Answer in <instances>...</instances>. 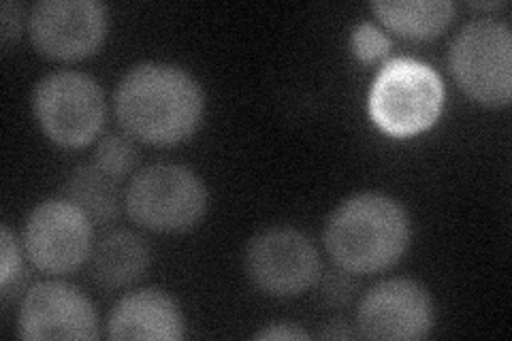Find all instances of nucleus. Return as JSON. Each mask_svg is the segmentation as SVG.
<instances>
[{
	"instance_id": "nucleus-1",
	"label": "nucleus",
	"mask_w": 512,
	"mask_h": 341,
	"mask_svg": "<svg viewBox=\"0 0 512 341\" xmlns=\"http://www.w3.org/2000/svg\"><path fill=\"white\" fill-rule=\"evenodd\" d=\"M114 103L128 135L154 145H171L197 131L205 101L201 86L184 69L143 62L124 75Z\"/></svg>"
},
{
	"instance_id": "nucleus-2",
	"label": "nucleus",
	"mask_w": 512,
	"mask_h": 341,
	"mask_svg": "<svg viewBox=\"0 0 512 341\" xmlns=\"http://www.w3.org/2000/svg\"><path fill=\"white\" fill-rule=\"evenodd\" d=\"M408 241L410 224L404 207L376 192L344 201L325 226L327 252L350 273H376L395 265Z\"/></svg>"
},
{
	"instance_id": "nucleus-3",
	"label": "nucleus",
	"mask_w": 512,
	"mask_h": 341,
	"mask_svg": "<svg viewBox=\"0 0 512 341\" xmlns=\"http://www.w3.org/2000/svg\"><path fill=\"white\" fill-rule=\"evenodd\" d=\"M444 105L440 75L416 60L395 58L384 64L370 94L376 124L391 135H414L434 124Z\"/></svg>"
},
{
	"instance_id": "nucleus-4",
	"label": "nucleus",
	"mask_w": 512,
	"mask_h": 341,
	"mask_svg": "<svg viewBox=\"0 0 512 341\" xmlns=\"http://www.w3.org/2000/svg\"><path fill=\"white\" fill-rule=\"evenodd\" d=\"M448 67L474 101L487 107H506L512 96L510 28L495 20L466 24L451 45Z\"/></svg>"
},
{
	"instance_id": "nucleus-5",
	"label": "nucleus",
	"mask_w": 512,
	"mask_h": 341,
	"mask_svg": "<svg viewBox=\"0 0 512 341\" xmlns=\"http://www.w3.org/2000/svg\"><path fill=\"white\" fill-rule=\"evenodd\" d=\"M126 209L131 218L152 231H186L207 209V188L182 165H158L141 169L126 190Z\"/></svg>"
},
{
	"instance_id": "nucleus-6",
	"label": "nucleus",
	"mask_w": 512,
	"mask_h": 341,
	"mask_svg": "<svg viewBox=\"0 0 512 341\" xmlns=\"http://www.w3.org/2000/svg\"><path fill=\"white\" fill-rule=\"evenodd\" d=\"M32 103L43 133L67 148L90 143L105 120L101 86L79 71L45 75L35 88Z\"/></svg>"
},
{
	"instance_id": "nucleus-7",
	"label": "nucleus",
	"mask_w": 512,
	"mask_h": 341,
	"mask_svg": "<svg viewBox=\"0 0 512 341\" xmlns=\"http://www.w3.org/2000/svg\"><path fill=\"white\" fill-rule=\"evenodd\" d=\"M250 282L271 297H295L320 278V256L314 243L291 226H276L256 235L246 248Z\"/></svg>"
},
{
	"instance_id": "nucleus-8",
	"label": "nucleus",
	"mask_w": 512,
	"mask_h": 341,
	"mask_svg": "<svg viewBox=\"0 0 512 341\" xmlns=\"http://www.w3.org/2000/svg\"><path fill=\"white\" fill-rule=\"evenodd\" d=\"M24 250L41 271H75L90 256L92 220L67 199L45 201L26 220Z\"/></svg>"
},
{
	"instance_id": "nucleus-9",
	"label": "nucleus",
	"mask_w": 512,
	"mask_h": 341,
	"mask_svg": "<svg viewBox=\"0 0 512 341\" xmlns=\"http://www.w3.org/2000/svg\"><path fill=\"white\" fill-rule=\"evenodd\" d=\"M107 7L96 0H41L30 11V39L43 56L79 60L107 35Z\"/></svg>"
},
{
	"instance_id": "nucleus-10",
	"label": "nucleus",
	"mask_w": 512,
	"mask_h": 341,
	"mask_svg": "<svg viewBox=\"0 0 512 341\" xmlns=\"http://www.w3.org/2000/svg\"><path fill=\"white\" fill-rule=\"evenodd\" d=\"M357 324L367 339H423L434 327V303L419 282L408 278L384 280L365 292Z\"/></svg>"
},
{
	"instance_id": "nucleus-11",
	"label": "nucleus",
	"mask_w": 512,
	"mask_h": 341,
	"mask_svg": "<svg viewBox=\"0 0 512 341\" xmlns=\"http://www.w3.org/2000/svg\"><path fill=\"white\" fill-rule=\"evenodd\" d=\"M20 337L43 339H96L99 318L82 290L64 282H39L22 301Z\"/></svg>"
},
{
	"instance_id": "nucleus-12",
	"label": "nucleus",
	"mask_w": 512,
	"mask_h": 341,
	"mask_svg": "<svg viewBox=\"0 0 512 341\" xmlns=\"http://www.w3.org/2000/svg\"><path fill=\"white\" fill-rule=\"evenodd\" d=\"M109 339H160L184 337V320L178 303L167 292L143 288L122 297L107 320Z\"/></svg>"
},
{
	"instance_id": "nucleus-13",
	"label": "nucleus",
	"mask_w": 512,
	"mask_h": 341,
	"mask_svg": "<svg viewBox=\"0 0 512 341\" xmlns=\"http://www.w3.org/2000/svg\"><path fill=\"white\" fill-rule=\"evenodd\" d=\"M150 265V246L133 231L105 235L92 252L94 280L105 288H120L137 282Z\"/></svg>"
},
{
	"instance_id": "nucleus-14",
	"label": "nucleus",
	"mask_w": 512,
	"mask_h": 341,
	"mask_svg": "<svg viewBox=\"0 0 512 341\" xmlns=\"http://www.w3.org/2000/svg\"><path fill=\"white\" fill-rule=\"evenodd\" d=\"M372 11L382 24L408 39H434L453 22L451 0H374Z\"/></svg>"
},
{
	"instance_id": "nucleus-15",
	"label": "nucleus",
	"mask_w": 512,
	"mask_h": 341,
	"mask_svg": "<svg viewBox=\"0 0 512 341\" xmlns=\"http://www.w3.org/2000/svg\"><path fill=\"white\" fill-rule=\"evenodd\" d=\"M67 201H71L77 209L96 222L107 224L118 216L120 211V192L116 177L105 173L101 167L82 165L77 167L67 180Z\"/></svg>"
},
{
	"instance_id": "nucleus-16",
	"label": "nucleus",
	"mask_w": 512,
	"mask_h": 341,
	"mask_svg": "<svg viewBox=\"0 0 512 341\" xmlns=\"http://www.w3.org/2000/svg\"><path fill=\"white\" fill-rule=\"evenodd\" d=\"M137 160L139 152L135 150L133 141L116 133L103 137L94 152V165L101 167L111 177H116V180L131 173L137 165Z\"/></svg>"
},
{
	"instance_id": "nucleus-17",
	"label": "nucleus",
	"mask_w": 512,
	"mask_h": 341,
	"mask_svg": "<svg viewBox=\"0 0 512 341\" xmlns=\"http://www.w3.org/2000/svg\"><path fill=\"white\" fill-rule=\"evenodd\" d=\"M350 50L363 62H376L391 52V41L372 22H361L352 28Z\"/></svg>"
},
{
	"instance_id": "nucleus-18",
	"label": "nucleus",
	"mask_w": 512,
	"mask_h": 341,
	"mask_svg": "<svg viewBox=\"0 0 512 341\" xmlns=\"http://www.w3.org/2000/svg\"><path fill=\"white\" fill-rule=\"evenodd\" d=\"M0 254H3V267H0V284H3V292L9 288V284L18 278L22 271V254L20 246L15 241L9 226L3 224L0 229Z\"/></svg>"
},
{
	"instance_id": "nucleus-19",
	"label": "nucleus",
	"mask_w": 512,
	"mask_h": 341,
	"mask_svg": "<svg viewBox=\"0 0 512 341\" xmlns=\"http://www.w3.org/2000/svg\"><path fill=\"white\" fill-rule=\"evenodd\" d=\"M22 28V7L15 3H3L0 5V39H3V47L9 50V45L20 37Z\"/></svg>"
},
{
	"instance_id": "nucleus-20",
	"label": "nucleus",
	"mask_w": 512,
	"mask_h": 341,
	"mask_svg": "<svg viewBox=\"0 0 512 341\" xmlns=\"http://www.w3.org/2000/svg\"><path fill=\"white\" fill-rule=\"evenodd\" d=\"M254 339H308V333L301 331L297 324L276 322V324H269V327L256 333Z\"/></svg>"
},
{
	"instance_id": "nucleus-21",
	"label": "nucleus",
	"mask_w": 512,
	"mask_h": 341,
	"mask_svg": "<svg viewBox=\"0 0 512 341\" xmlns=\"http://www.w3.org/2000/svg\"><path fill=\"white\" fill-rule=\"evenodd\" d=\"M318 337H325V339H352V337H355V333H352L344 322L342 324L340 322H333V324H329L327 329L320 331Z\"/></svg>"
},
{
	"instance_id": "nucleus-22",
	"label": "nucleus",
	"mask_w": 512,
	"mask_h": 341,
	"mask_svg": "<svg viewBox=\"0 0 512 341\" xmlns=\"http://www.w3.org/2000/svg\"><path fill=\"white\" fill-rule=\"evenodd\" d=\"M472 7H478V9H500L504 7L502 0H498V3H472Z\"/></svg>"
}]
</instances>
